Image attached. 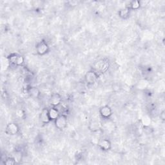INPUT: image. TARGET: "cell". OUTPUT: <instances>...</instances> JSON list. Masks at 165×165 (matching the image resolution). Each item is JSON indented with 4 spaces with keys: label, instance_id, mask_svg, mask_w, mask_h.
<instances>
[{
    "label": "cell",
    "instance_id": "obj_8",
    "mask_svg": "<svg viewBox=\"0 0 165 165\" xmlns=\"http://www.w3.org/2000/svg\"><path fill=\"white\" fill-rule=\"evenodd\" d=\"M97 146L103 151H109L112 148V142L108 139H104L99 141L97 143Z\"/></svg>",
    "mask_w": 165,
    "mask_h": 165
},
{
    "label": "cell",
    "instance_id": "obj_1",
    "mask_svg": "<svg viewBox=\"0 0 165 165\" xmlns=\"http://www.w3.org/2000/svg\"><path fill=\"white\" fill-rule=\"evenodd\" d=\"M94 71L99 72L101 73L105 72L109 67V61L107 58L99 59V61L95 62L94 65Z\"/></svg>",
    "mask_w": 165,
    "mask_h": 165
},
{
    "label": "cell",
    "instance_id": "obj_13",
    "mask_svg": "<svg viewBox=\"0 0 165 165\" xmlns=\"http://www.w3.org/2000/svg\"><path fill=\"white\" fill-rule=\"evenodd\" d=\"M126 6L129 7L130 10H133V11L138 10L141 7L140 1H138V0H133V1L130 2L129 5Z\"/></svg>",
    "mask_w": 165,
    "mask_h": 165
},
{
    "label": "cell",
    "instance_id": "obj_4",
    "mask_svg": "<svg viewBox=\"0 0 165 165\" xmlns=\"http://www.w3.org/2000/svg\"><path fill=\"white\" fill-rule=\"evenodd\" d=\"M19 126L16 123L11 122L7 124L5 132L9 136H15L19 132Z\"/></svg>",
    "mask_w": 165,
    "mask_h": 165
},
{
    "label": "cell",
    "instance_id": "obj_18",
    "mask_svg": "<svg viewBox=\"0 0 165 165\" xmlns=\"http://www.w3.org/2000/svg\"><path fill=\"white\" fill-rule=\"evenodd\" d=\"M16 114L20 119H23L26 116L25 112L24 111V110H23L22 108L18 109L16 112Z\"/></svg>",
    "mask_w": 165,
    "mask_h": 165
},
{
    "label": "cell",
    "instance_id": "obj_3",
    "mask_svg": "<svg viewBox=\"0 0 165 165\" xmlns=\"http://www.w3.org/2000/svg\"><path fill=\"white\" fill-rule=\"evenodd\" d=\"M99 78V75L94 70H90L85 76V81L88 86L93 85Z\"/></svg>",
    "mask_w": 165,
    "mask_h": 165
},
{
    "label": "cell",
    "instance_id": "obj_11",
    "mask_svg": "<svg viewBox=\"0 0 165 165\" xmlns=\"http://www.w3.org/2000/svg\"><path fill=\"white\" fill-rule=\"evenodd\" d=\"M49 114L51 121H55V120L60 116V113L57 110V107H52L49 109Z\"/></svg>",
    "mask_w": 165,
    "mask_h": 165
},
{
    "label": "cell",
    "instance_id": "obj_6",
    "mask_svg": "<svg viewBox=\"0 0 165 165\" xmlns=\"http://www.w3.org/2000/svg\"><path fill=\"white\" fill-rule=\"evenodd\" d=\"M62 101V97L58 93H53L50 95V103L52 107H57L61 104Z\"/></svg>",
    "mask_w": 165,
    "mask_h": 165
},
{
    "label": "cell",
    "instance_id": "obj_20",
    "mask_svg": "<svg viewBox=\"0 0 165 165\" xmlns=\"http://www.w3.org/2000/svg\"><path fill=\"white\" fill-rule=\"evenodd\" d=\"M67 4H68V5L69 6H71V7H74L78 5V2L77 1H69L67 2Z\"/></svg>",
    "mask_w": 165,
    "mask_h": 165
},
{
    "label": "cell",
    "instance_id": "obj_19",
    "mask_svg": "<svg viewBox=\"0 0 165 165\" xmlns=\"http://www.w3.org/2000/svg\"><path fill=\"white\" fill-rule=\"evenodd\" d=\"M142 124L146 126H148L150 124V119L149 117L146 118V117H145L143 119H142Z\"/></svg>",
    "mask_w": 165,
    "mask_h": 165
},
{
    "label": "cell",
    "instance_id": "obj_2",
    "mask_svg": "<svg viewBox=\"0 0 165 165\" xmlns=\"http://www.w3.org/2000/svg\"><path fill=\"white\" fill-rule=\"evenodd\" d=\"M36 49L37 54L40 56H44L47 53H49L50 47L48 43L45 41L41 40L39 43H37V44H36Z\"/></svg>",
    "mask_w": 165,
    "mask_h": 165
},
{
    "label": "cell",
    "instance_id": "obj_15",
    "mask_svg": "<svg viewBox=\"0 0 165 165\" xmlns=\"http://www.w3.org/2000/svg\"><path fill=\"white\" fill-rule=\"evenodd\" d=\"M25 63V58L23 56L18 55L16 61V64L15 65L16 66H22Z\"/></svg>",
    "mask_w": 165,
    "mask_h": 165
},
{
    "label": "cell",
    "instance_id": "obj_7",
    "mask_svg": "<svg viewBox=\"0 0 165 165\" xmlns=\"http://www.w3.org/2000/svg\"><path fill=\"white\" fill-rule=\"evenodd\" d=\"M112 110L108 105H104L99 109V114L103 119H109L112 116Z\"/></svg>",
    "mask_w": 165,
    "mask_h": 165
},
{
    "label": "cell",
    "instance_id": "obj_12",
    "mask_svg": "<svg viewBox=\"0 0 165 165\" xmlns=\"http://www.w3.org/2000/svg\"><path fill=\"white\" fill-rule=\"evenodd\" d=\"M130 11L131 10L129 8V7L125 6V8L121 9L119 11V12H118L119 16L121 19H126L129 17L130 14Z\"/></svg>",
    "mask_w": 165,
    "mask_h": 165
},
{
    "label": "cell",
    "instance_id": "obj_10",
    "mask_svg": "<svg viewBox=\"0 0 165 165\" xmlns=\"http://www.w3.org/2000/svg\"><path fill=\"white\" fill-rule=\"evenodd\" d=\"M27 93L30 95V96L32 97L33 98H39L41 95L40 89L36 87H30L28 88Z\"/></svg>",
    "mask_w": 165,
    "mask_h": 165
},
{
    "label": "cell",
    "instance_id": "obj_17",
    "mask_svg": "<svg viewBox=\"0 0 165 165\" xmlns=\"http://www.w3.org/2000/svg\"><path fill=\"white\" fill-rule=\"evenodd\" d=\"M18 55L16 54H11L9 57H8V60L12 64V65H14L16 64V59L18 57Z\"/></svg>",
    "mask_w": 165,
    "mask_h": 165
},
{
    "label": "cell",
    "instance_id": "obj_5",
    "mask_svg": "<svg viewBox=\"0 0 165 165\" xmlns=\"http://www.w3.org/2000/svg\"><path fill=\"white\" fill-rule=\"evenodd\" d=\"M55 126L56 128L60 130L65 129L68 123L67 117L64 114H60V116L54 121Z\"/></svg>",
    "mask_w": 165,
    "mask_h": 165
},
{
    "label": "cell",
    "instance_id": "obj_14",
    "mask_svg": "<svg viewBox=\"0 0 165 165\" xmlns=\"http://www.w3.org/2000/svg\"><path fill=\"white\" fill-rule=\"evenodd\" d=\"M3 162H4V164L5 165H14V164H16L14 157H6V159Z\"/></svg>",
    "mask_w": 165,
    "mask_h": 165
},
{
    "label": "cell",
    "instance_id": "obj_16",
    "mask_svg": "<svg viewBox=\"0 0 165 165\" xmlns=\"http://www.w3.org/2000/svg\"><path fill=\"white\" fill-rule=\"evenodd\" d=\"M22 157H23V155H22V154L21 152H16V154H15L14 156V158L15 159L16 164H19L21 162Z\"/></svg>",
    "mask_w": 165,
    "mask_h": 165
},
{
    "label": "cell",
    "instance_id": "obj_21",
    "mask_svg": "<svg viewBox=\"0 0 165 165\" xmlns=\"http://www.w3.org/2000/svg\"><path fill=\"white\" fill-rule=\"evenodd\" d=\"M164 115H165L164 110H163V111H162V112L160 114V117L163 120V121H164V119H165V116Z\"/></svg>",
    "mask_w": 165,
    "mask_h": 165
},
{
    "label": "cell",
    "instance_id": "obj_9",
    "mask_svg": "<svg viewBox=\"0 0 165 165\" xmlns=\"http://www.w3.org/2000/svg\"><path fill=\"white\" fill-rule=\"evenodd\" d=\"M40 121L43 124H48L49 123L51 120L49 117V109L47 108H44L40 114Z\"/></svg>",
    "mask_w": 165,
    "mask_h": 165
}]
</instances>
